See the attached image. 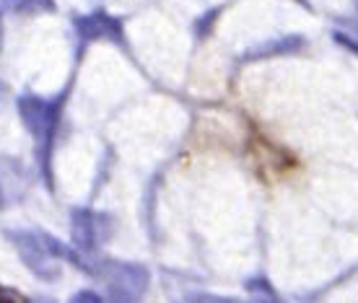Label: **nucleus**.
I'll use <instances>...</instances> for the list:
<instances>
[{
  "label": "nucleus",
  "instance_id": "7ed1b4c3",
  "mask_svg": "<svg viewBox=\"0 0 358 303\" xmlns=\"http://www.w3.org/2000/svg\"><path fill=\"white\" fill-rule=\"evenodd\" d=\"M18 114L24 119V125L31 135H36L39 140L50 135L55 125V109L36 96H27L18 101Z\"/></svg>",
  "mask_w": 358,
  "mask_h": 303
},
{
  "label": "nucleus",
  "instance_id": "423d86ee",
  "mask_svg": "<svg viewBox=\"0 0 358 303\" xmlns=\"http://www.w3.org/2000/svg\"><path fill=\"white\" fill-rule=\"evenodd\" d=\"M68 303H104V298L96 290H78Z\"/></svg>",
  "mask_w": 358,
  "mask_h": 303
},
{
  "label": "nucleus",
  "instance_id": "f03ea898",
  "mask_svg": "<svg viewBox=\"0 0 358 303\" xmlns=\"http://www.w3.org/2000/svg\"><path fill=\"white\" fill-rule=\"evenodd\" d=\"M10 239L16 241L18 254L27 262L31 272L39 277H55V265H52V254L45 246V239L42 233H8Z\"/></svg>",
  "mask_w": 358,
  "mask_h": 303
},
{
  "label": "nucleus",
  "instance_id": "6e6552de",
  "mask_svg": "<svg viewBox=\"0 0 358 303\" xmlns=\"http://www.w3.org/2000/svg\"><path fill=\"white\" fill-rule=\"evenodd\" d=\"M18 3H21V0H0V6H6V8H13Z\"/></svg>",
  "mask_w": 358,
  "mask_h": 303
},
{
  "label": "nucleus",
  "instance_id": "9b49d317",
  "mask_svg": "<svg viewBox=\"0 0 358 303\" xmlns=\"http://www.w3.org/2000/svg\"><path fill=\"white\" fill-rule=\"evenodd\" d=\"M356 8H358V3H356Z\"/></svg>",
  "mask_w": 358,
  "mask_h": 303
},
{
  "label": "nucleus",
  "instance_id": "9d476101",
  "mask_svg": "<svg viewBox=\"0 0 358 303\" xmlns=\"http://www.w3.org/2000/svg\"><path fill=\"white\" fill-rule=\"evenodd\" d=\"M0 205H3V189H0Z\"/></svg>",
  "mask_w": 358,
  "mask_h": 303
},
{
  "label": "nucleus",
  "instance_id": "39448f33",
  "mask_svg": "<svg viewBox=\"0 0 358 303\" xmlns=\"http://www.w3.org/2000/svg\"><path fill=\"white\" fill-rule=\"evenodd\" d=\"M78 31L86 39H96V36H117L120 34V27H117V21H112L107 16H89L78 18Z\"/></svg>",
  "mask_w": 358,
  "mask_h": 303
},
{
  "label": "nucleus",
  "instance_id": "f257e3e1",
  "mask_svg": "<svg viewBox=\"0 0 358 303\" xmlns=\"http://www.w3.org/2000/svg\"><path fill=\"white\" fill-rule=\"evenodd\" d=\"M107 280V301L109 303H141L148 290V269L127 262H107L104 265Z\"/></svg>",
  "mask_w": 358,
  "mask_h": 303
},
{
  "label": "nucleus",
  "instance_id": "1a4fd4ad",
  "mask_svg": "<svg viewBox=\"0 0 358 303\" xmlns=\"http://www.w3.org/2000/svg\"><path fill=\"white\" fill-rule=\"evenodd\" d=\"M6 295H8V290H0V303H6V301H3Z\"/></svg>",
  "mask_w": 358,
  "mask_h": 303
},
{
  "label": "nucleus",
  "instance_id": "0eeeda50",
  "mask_svg": "<svg viewBox=\"0 0 358 303\" xmlns=\"http://www.w3.org/2000/svg\"><path fill=\"white\" fill-rule=\"evenodd\" d=\"M189 303H242V301H234V298H218V295H192Z\"/></svg>",
  "mask_w": 358,
  "mask_h": 303
},
{
  "label": "nucleus",
  "instance_id": "20e7f679",
  "mask_svg": "<svg viewBox=\"0 0 358 303\" xmlns=\"http://www.w3.org/2000/svg\"><path fill=\"white\" fill-rule=\"evenodd\" d=\"M104 218L91 210H76L73 213V241L81 251H96L104 233Z\"/></svg>",
  "mask_w": 358,
  "mask_h": 303
}]
</instances>
